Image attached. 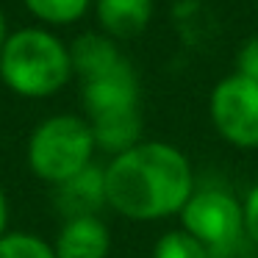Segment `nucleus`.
Listing matches in <instances>:
<instances>
[{
	"label": "nucleus",
	"mask_w": 258,
	"mask_h": 258,
	"mask_svg": "<svg viewBox=\"0 0 258 258\" xmlns=\"http://www.w3.org/2000/svg\"><path fill=\"white\" fill-rule=\"evenodd\" d=\"M81 100L86 119L103 117L114 111L139 108V75L128 58L89 81H81Z\"/></svg>",
	"instance_id": "obj_6"
},
{
	"label": "nucleus",
	"mask_w": 258,
	"mask_h": 258,
	"mask_svg": "<svg viewBox=\"0 0 258 258\" xmlns=\"http://www.w3.org/2000/svg\"><path fill=\"white\" fill-rule=\"evenodd\" d=\"M53 203L64 219L70 217H100L103 208H108L106 200V167L89 164L73 175L70 180L53 186Z\"/></svg>",
	"instance_id": "obj_7"
},
{
	"label": "nucleus",
	"mask_w": 258,
	"mask_h": 258,
	"mask_svg": "<svg viewBox=\"0 0 258 258\" xmlns=\"http://www.w3.org/2000/svg\"><path fill=\"white\" fill-rule=\"evenodd\" d=\"M0 258H56L53 244L31 230H9L0 239Z\"/></svg>",
	"instance_id": "obj_14"
},
{
	"label": "nucleus",
	"mask_w": 258,
	"mask_h": 258,
	"mask_svg": "<svg viewBox=\"0 0 258 258\" xmlns=\"http://www.w3.org/2000/svg\"><path fill=\"white\" fill-rule=\"evenodd\" d=\"M233 73L244 75L247 81L258 84V36H247L236 50V70Z\"/></svg>",
	"instance_id": "obj_15"
},
{
	"label": "nucleus",
	"mask_w": 258,
	"mask_h": 258,
	"mask_svg": "<svg viewBox=\"0 0 258 258\" xmlns=\"http://www.w3.org/2000/svg\"><path fill=\"white\" fill-rule=\"evenodd\" d=\"M241 217H244V239L258 247V183L241 200Z\"/></svg>",
	"instance_id": "obj_16"
},
{
	"label": "nucleus",
	"mask_w": 258,
	"mask_h": 258,
	"mask_svg": "<svg viewBox=\"0 0 258 258\" xmlns=\"http://www.w3.org/2000/svg\"><path fill=\"white\" fill-rule=\"evenodd\" d=\"M70 58H73L75 78L89 81L106 70L117 67L125 58V53L119 50V42H114L103 31H86L78 39L70 42Z\"/></svg>",
	"instance_id": "obj_10"
},
{
	"label": "nucleus",
	"mask_w": 258,
	"mask_h": 258,
	"mask_svg": "<svg viewBox=\"0 0 258 258\" xmlns=\"http://www.w3.org/2000/svg\"><path fill=\"white\" fill-rule=\"evenodd\" d=\"M178 219L180 228L203 241L214 258L236 250L244 239L241 200L225 189H195Z\"/></svg>",
	"instance_id": "obj_4"
},
{
	"label": "nucleus",
	"mask_w": 258,
	"mask_h": 258,
	"mask_svg": "<svg viewBox=\"0 0 258 258\" xmlns=\"http://www.w3.org/2000/svg\"><path fill=\"white\" fill-rule=\"evenodd\" d=\"M208 117L228 145L258 150V84L239 73L219 78L208 97Z\"/></svg>",
	"instance_id": "obj_5"
},
{
	"label": "nucleus",
	"mask_w": 258,
	"mask_h": 258,
	"mask_svg": "<svg viewBox=\"0 0 258 258\" xmlns=\"http://www.w3.org/2000/svg\"><path fill=\"white\" fill-rule=\"evenodd\" d=\"M6 36H9V25H6V14H3V9H0V50H3V45H6Z\"/></svg>",
	"instance_id": "obj_18"
},
{
	"label": "nucleus",
	"mask_w": 258,
	"mask_h": 258,
	"mask_svg": "<svg viewBox=\"0 0 258 258\" xmlns=\"http://www.w3.org/2000/svg\"><path fill=\"white\" fill-rule=\"evenodd\" d=\"M75 78L70 45L45 25L9 31L0 50V81L12 95L25 100L53 97Z\"/></svg>",
	"instance_id": "obj_2"
},
{
	"label": "nucleus",
	"mask_w": 258,
	"mask_h": 258,
	"mask_svg": "<svg viewBox=\"0 0 258 258\" xmlns=\"http://www.w3.org/2000/svg\"><path fill=\"white\" fill-rule=\"evenodd\" d=\"M9 219H12V206H9V195L0 186V239L9 233Z\"/></svg>",
	"instance_id": "obj_17"
},
{
	"label": "nucleus",
	"mask_w": 258,
	"mask_h": 258,
	"mask_svg": "<svg viewBox=\"0 0 258 258\" xmlns=\"http://www.w3.org/2000/svg\"><path fill=\"white\" fill-rule=\"evenodd\" d=\"M195 189L189 156L169 142L142 139L106 164L108 208L131 222L178 217Z\"/></svg>",
	"instance_id": "obj_1"
},
{
	"label": "nucleus",
	"mask_w": 258,
	"mask_h": 258,
	"mask_svg": "<svg viewBox=\"0 0 258 258\" xmlns=\"http://www.w3.org/2000/svg\"><path fill=\"white\" fill-rule=\"evenodd\" d=\"M89 125H92V136H95L97 150L111 158L131 150L134 145H139L145 139L142 136V108L103 114V117L89 119Z\"/></svg>",
	"instance_id": "obj_11"
},
{
	"label": "nucleus",
	"mask_w": 258,
	"mask_h": 258,
	"mask_svg": "<svg viewBox=\"0 0 258 258\" xmlns=\"http://www.w3.org/2000/svg\"><path fill=\"white\" fill-rule=\"evenodd\" d=\"M50 244L56 258H108L111 230L100 217H70Z\"/></svg>",
	"instance_id": "obj_8"
},
{
	"label": "nucleus",
	"mask_w": 258,
	"mask_h": 258,
	"mask_svg": "<svg viewBox=\"0 0 258 258\" xmlns=\"http://www.w3.org/2000/svg\"><path fill=\"white\" fill-rule=\"evenodd\" d=\"M25 12L45 28H67L92 12V0H23Z\"/></svg>",
	"instance_id": "obj_12"
},
{
	"label": "nucleus",
	"mask_w": 258,
	"mask_h": 258,
	"mask_svg": "<svg viewBox=\"0 0 258 258\" xmlns=\"http://www.w3.org/2000/svg\"><path fill=\"white\" fill-rule=\"evenodd\" d=\"M153 0H92L97 25L114 42H128L145 34L153 20Z\"/></svg>",
	"instance_id": "obj_9"
},
{
	"label": "nucleus",
	"mask_w": 258,
	"mask_h": 258,
	"mask_svg": "<svg viewBox=\"0 0 258 258\" xmlns=\"http://www.w3.org/2000/svg\"><path fill=\"white\" fill-rule=\"evenodd\" d=\"M92 125L81 114H50L39 119L25 145V164L31 175L47 186H58L95 164Z\"/></svg>",
	"instance_id": "obj_3"
},
{
	"label": "nucleus",
	"mask_w": 258,
	"mask_h": 258,
	"mask_svg": "<svg viewBox=\"0 0 258 258\" xmlns=\"http://www.w3.org/2000/svg\"><path fill=\"white\" fill-rule=\"evenodd\" d=\"M153 258H214V255L191 233H186L183 228H175L158 236V241L153 244Z\"/></svg>",
	"instance_id": "obj_13"
}]
</instances>
